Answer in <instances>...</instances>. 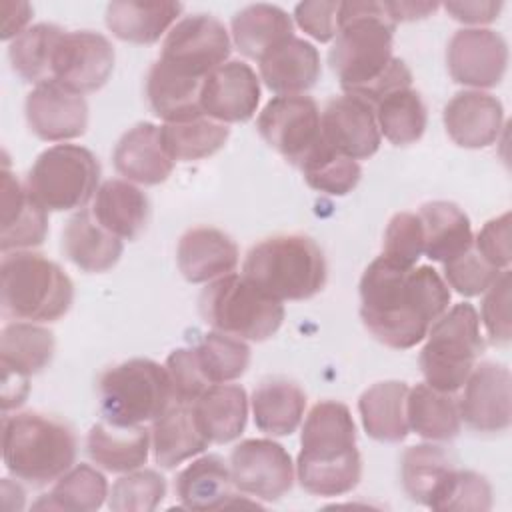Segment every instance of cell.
I'll return each mask as SVG.
<instances>
[{
	"label": "cell",
	"mask_w": 512,
	"mask_h": 512,
	"mask_svg": "<svg viewBox=\"0 0 512 512\" xmlns=\"http://www.w3.org/2000/svg\"><path fill=\"white\" fill-rule=\"evenodd\" d=\"M176 262L178 270L188 282H212L236 270L238 246L226 232L218 228L196 226L180 236Z\"/></svg>",
	"instance_id": "603a6c76"
},
{
	"label": "cell",
	"mask_w": 512,
	"mask_h": 512,
	"mask_svg": "<svg viewBox=\"0 0 512 512\" xmlns=\"http://www.w3.org/2000/svg\"><path fill=\"white\" fill-rule=\"evenodd\" d=\"M166 496V480L156 470H130L108 492V508L114 512H152Z\"/></svg>",
	"instance_id": "7dc6e473"
},
{
	"label": "cell",
	"mask_w": 512,
	"mask_h": 512,
	"mask_svg": "<svg viewBox=\"0 0 512 512\" xmlns=\"http://www.w3.org/2000/svg\"><path fill=\"white\" fill-rule=\"evenodd\" d=\"M290 36H294L292 18L274 4H250L232 18V40L236 48L246 58L258 62Z\"/></svg>",
	"instance_id": "e575fe53"
},
{
	"label": "cell",
	"mask_w": 512,
	"mask_h": 512,
	"mask_svg": "<svg viewBox=\"0 0 512 512\" xmlns=\"http://www.w3.org/2000/svg\"><path fill=\"white\" fill-rule=\"evenodd\" d=\"M258 102V76L240 60H228L212 70L200 88L202 114L222 124L250 120L256 114Z\"/></svg>",
	"instance_id": "ac0fdd59"
},
{
	"label": "cell",
	"mask_w": 512,
	"mask_h": 512,
	"mask_svg": "<svg viewBox=\"0 0 512 512\" xmlns=\"http://www.w3.org/2000/svg\"><path fill=\"white\" fill-rule=\"evenodd\" d=\"M0 12H2V40H10V38H18L26 28V24L32 18V6L28 2H10L4 0L0 4Z\"/></svg>",
	"instance_id": "9f6ffc18"
},
{
	"label": "cell",
	"mask_w": 512,
	"mask_h": 512,
	"mask_svg": "<svg viewBox=\"0 0 512 512\" xmlns=\"http://www.w3.org/2000/svg\"><path fill=\"white\" fill-rule=\"evenodd\" d=\"M200 368L210 384H226L240 378L250 364V346L224 332H208L194 348Z\"/></svg>",
	"instance_id": "f6af8a7d"
},
{
	"label": "cell",
	"mask_w": 512,
	"mask_h": 512,
	"mask_svg": "<svg viewBox=\"0 0 512 512\" xmlns=\"http://www.w3.org/2000/svg\"><path fill=\"white\" fill-rule=\"evenodd\" d=\"M114 68V48L92 30L64 32L52 58V82L76 94L100 90Z\"/></svg>",
	"instance_id": "5bb4252c"
},
{
	"label": "cell",
	"mask_w": 512,
	"mask_h": 512,
	"mask_svg": "<svg viewBox=\"0 0 512 512\" xmlns=\"http://www.w3.org/2000/svg\"><path fill=\"white\" fill-rule=\"evenodd\" d=\"M424 232V254L446 264L474 246L472 226L466 212L448 200L426 202L418 210Z\"/></svg>",
	"instance_id": "f546056e"
},
{
	"label": "cell",
	"mask_w": 512,
	"mask_h": 512,
	"mask_svg": "<svg viewBox=\"0 0 512 512\" xmlns=\"http://www.w3.org/2000/svg\"><path fill=\"white\" fill-rule=\"evenodd\" d=\"M200 316L218 332L262 342L278 332L284 306L248 282L242 274H226L208 282L198 298Z\"/></svg>",
	"instance_id": "9c48e42d"
},
{
	"label": "cell",
	"mask_w": 512,
	"mask_h": 512,
	"mask_svg": "<svg viewBox=\"0 0 512 512\" xmlns=\"http://www.w3.org/2000/svg\"><path fill=\"white\" fill-rule=\"evenodd\" d=\"M298 168L310 188L330 196H346L358 186L362 176L360 164L330 148L322 136Z\"/></svg>",
	"instance_id": "7bdbcfd3"
},
{
	"label": "cell",
	"mask_w": 512,
	"mask_h": 512,
	"mask_svg": "<svg viewBox=\"0 0 512 512\" xmlns=\"http://www.w3.org/2000/svg\"><path fill=\"white\" fill-rule=\"evenodd\" d=\"M428 508L444 512H488L492 508V488L484 476L472 470L452 468Z\"/></svg>",
	"instance_id": "bcb514c9"
},
{
	"label": "cell",
	"mask_w": 512,
	"mask_h": 512,
	"mask_svg": "<svg viewBox=\"0 0 512 512\" xmlns=\"http://www.w3.org/2000/svg\"><path fill=\"white\" fill-rule=\"evenodd\" d=\"M446 66L462 86L494 88L508 68V44L490 28H462L448 42Z\"/></svg>",
	"instance_id": "9a60e30c"
},
{
	"label": "cell",
	"mask_w": 512,
	"mask_h": 512,
	"mask_svg": "<svg viewBox=\"0 0 512 512\" xmlns=\"http://www.w3.org/2000/svg\"><path fill=\"white\" fill-rule=\"evenodd\" d=\"M112 160L120 176L144 186L164 182L174 168V160L164 148L160 126L152 122H138L126 130L114 146Z\"/></svg>",
	"instance_id": "7402d4cb"
},
{
	"label": "cell",
	"mask_w": 512,
	"mask_h": 512,
	"mask_svg": "<svg viewBox=\"0 0 512 512\" xmlns=\"http://www.w3.org/2000/svg\"><path fill=\"white\" fill-rule=\"evenodd\" d=\"M384 10L388 12L390 20L396 22H410V20H420L438 10V2H382Z\"/></svg>",
	"instance_id": "6f0895ef"
},
{
	"label": "cell",
	"mask_w": 512,
	"mask_h": 512,
	"mask_svg": "<svg viewBox=\"0 0 512 512\" xmlns=\"http://www.w3.org/2000/svg\"><path fill=\"white\" fill-rule=\"evenodd\" d=\"M320 136L330 148L356 162L370 158L380 148L374 106L350 94L332 98L320 114Z\"/></svg>",
	"instance_id": "e0dca14e"
},
{
	"label": "cell",
	"mask_w": 512,
	"mask_h": 512,
	"mask_svg": "<svg viewBox=\"0 0 512 512\" xmlns=\"http://www.w3.org/2000/svg\"><path fill=\"white\" fill-rule=\"evenodd\" d=\"M174 492L184 508L220 510L242 504L234 492L230 466L218 454H206L178 472Z\"/></svg>",
	"instance_id": "d4e9b609"
},
{
	"label": "cell",
	"mask_w": 512,
	"mask_h": 512,
	"mask_svg": "<svg viewBox=\"0 0 512 512\" xmlns=\"http://www.w3.org/2000/svg\"><path fill=\"white\" fill-rule=\"evenodd\" d=\"M162 142L174 162L202 160L224 148L230 128L208 116L160 126Z\"/></svg>",
	"instance_id": "f35d334b"
},
{
	"label": "cell",
	"mask_w": 512,
	"mask_h": 512,
	"mask_svg": "<svg viewBox=\"0 0 512 512\" xmlns=\"http://www.w3.org/2000/svg\"><path fill=\"white\" fill-rule=\"evenodd\" d=\"M152 454L162 468H174L188 458L202 454L210 440L202 432L192 404L174 402L152 422Z\"/></svg>",
	"instance_id": "484cf974"
},
{
	"label": "cell",
	"mask_w": 512,
	"mask_h": 512,
	"mask_svg": "<svg viewBox=\"0 0 512 512\" xmlns=\"http://www.w3.org/2000/svg\"><path fill=\"white\" fill-rule=\"evenodd\" d=\"M100 414L114 426L154 422L174 404V388L166 366L150 358H130L98 378Z\"/></svg>",
	"instance_id": "52a82bcc"
},
{
	"label": "cell",
	"mask_w": 512,
	"mask_h": 512,
	"mask_svg": "<svg viewBox=\"0 0 512 512\" xmlns=\"http://www.w3.org/2000/svg\"><path fill=\"white\" fill-rule=\"evenodd\" d=\"M122 240L98 224L92 212H76L62 230L64 256L84 272H106L122 256Z\"/></svg>",
	"instance_id": "4316f807"
},
{
	"label": "cell",
	"mask_w": 512,
	"mask_h": 512,
	"mask_svg": "<svg viewBox=\"0 0 512 512\" xmlns=\"http://www.w3.org/2000/svg\"><path fill=\"white\" fill-rule=\"evenodd\" d=\"M28 394V378L14 374L10 370H2V410L18 408Z\"/></svg>",
	"instance_id": "680465c9"
},
{
	"label": "cell",
	"mask_w": 512,
	"mask_h": 512,
	"mask_svg": "<svg viewBox=\"0 0 512 512\" xmlns=\"http://www.w3.org/2000/svg\"><path fill=\"white\" fill-rule=\"evenodd\" d=\"M480 316L468 302L454 304L432 322L420 350V370L428 386L454 394L460 390L484 352Z\"/></svg>",
	"instance_id": "ba28073f"
},
{
	"label": "cell",
	"mask_w": 512,
	"mask_h": 512,
	"mask_svg": "<svg viewBox=\"0 0 512 512\" xmlns=\"http://www.w3.org/2000/svg\"><path fill=\"white\" fill-rule=\"evenodd\" d=\"M202 432L210 442L226 444L236 440L248 418V396L238 384H212L192 404Z\"/></svg>",
	"instance_id": "d6a6232c"
},
{
	"label": "cell",
	"mask_w": 512,
	"mask_h": 512,
	"mask_svg": "<svg viewBox=\"0 0 512 512\" xmlns=\"http://www.w3.org/2000/svg\"><path fill=\"white\" fill-rule=\"evenodd\" d=\"M74 430L40 412H20L2 420V456L6 470L34 486L58 480L76 460Z\"/></svg>",
	"instance_id": "5b68a950"
},
{
	"label": "cell",
	"mask_w": 512,
	"mask_h": 512,
	"mask_svg": "<svg viewBox=\"0 0 512 512\" xmlns=\"http://www.w3.org/2000/svg\"><path fill=\"white\" fill-rule=\"evenodd\" d=\"M74 284L44 254L32 250L6 252L0 264V302L8 318L24 322H56L72 306Z\"/></svg>",
	"instance_id": "8992f818"
},
{
	"label": "cell",
	"mask_w": 512,
	"mask_h": 512,
	"mask_svg": "<svg viewBox=\"0 0 512 512\" xmlns=\"http://www.w3.org/2000/svg\"><path fill=\"white\" fill-rule=\"evenodd\" d=\"M424 254V232L418 214L398 212L384 230L382 254L400 268H414Z\"/></svg>",
	"instance_id": "c3c4849f"
},
{
	"label": "cell",
	"mask_w": 512,
	"mask_h": 512,
	"mask_svg": "<svg viewBox=\"0 0 512 512\" xmlns=\"http://www.w3.org/2000/svg\"><path fill=\"white\" fill-rule=\"evenodd\" d=\"M166 370L174 388V402L194 404L198 396L212 386L198 362L194 348H176L166 358Z\"/></svg>",
	"instance_id": "816d5d0a"
},
{
	"label": "cell",
	"mask_w": 512,
	"mask_h": 512,
	"mask_svg": "<svg viewBox=\"0 0 512 512\" xmlns=\"http://www.w3.org/2000/svg\"><path fill=\"white\" fill-rule=\"evenodd\" d=\"M54 356V334L36 322H12L0 334L2 370L24 378L42 372Z\"/></svg>",
	"instance_id": "74e56055"
},
{
	"label": "cell",
	"mask_w": 512,
	"mask_h": 512,
	"mask_svg": "<svg viewBox=\"0 0 512 512\" xmlns=\"http://www.w3.org/2000/svg\"><path fill=\"white\" fill-rule=\"evenodd\" d=\"M474 250L494 268L506 270L512 260V250H510V212H504L492 220H488L476 240H474Z\"/></svg>",
	"instance_id": "db71d44e"
},
{
	"label": "cell",
	"mask_w": 512,
	"mask_h": 512,
	"mask_svg": "<svg viewBox=\"0 0 512 512\" xmlns=\"http://www.w3.org/2000/svg\"><path fill=\"white\" fill-rule=\"evenodd\" d=\"M230 36L224 24L210 14L180 18L162 42L160 62L170 70L200 80L228 62Z\"/></svg>",
	"instance_id": "8fae6325"
},
{
	"label": "cell",
	"mask_w": 512,
	"mask_h": 512,
	"mask_svg": "<svg viewBox=\"0 0 512 512\" xmlns=\"http://www.w3.org/2000/svg\"><path fill=\"white\" fill-rule=\"evenodd\" d=\"M502 2L494 0H472V2H446L444 10L458 22L464 24H488L494 22L502 10Z\"/></svg>",
	"instance_id": "11a10c76"
},
{
	"label": "cell",
	"mask_w": 512,
	"mask_h": 512,
	"mask_svg": "<svg viewBox=\"0 0 512 512\" xmlns=\"http://www.w3.org/2000/svg\"><path fill=\"white\" fill-rule=\"evenodd\" d=\"M30 130L46 142H66L82 136L88 128V104L84 96L56 82L34 86L24 102Z\"/></svg>",
	"instance_id": "d6986e66"
},
{
	"label": "cell",
	"mask_w": 512,
	"mask_h": 512,
	"mask_svg": "<svg viewBox=\"0 0 512 512\" xmlns=\"http://www.w3.org/2000/svg\"><path fill=\"white\" fill-rule=\"evenodd\" d=\"M408 428L432 442H446L460 432V410L456 398L434 390L426 382L408 390L406 398Z\"/></svg>",
	"instance_id": "8d00e7d4"
},
{
	"label": "cell",
	"mask_w": 512,
	"mask_h": 512,
	"mask_svg": "<svg viewBox=\"0 0 512 512\" xmlns=\"http://www.w3.org/2000/svg\"><path fill=\"white\" fill-rule=\"evenodd\" d=\"M452 470L448 454L434 444H416L402 454L400 476L410 500L430 506L434 494Z\"/></svg>",
	"instance_id": "ee69618b"
},
{
	"label": "cell",
	"mask_w": 512,
	"mask_h": 512,
	"mask_svg": "<svg viewBox=\"0 0 512 512\" xmlns=\"http://www.w3.org/2000/svg\"><path fill=\"white\" fill-rule=\"evenodd\" d=\"M408 386L398 380L376 382L358 400V412L366 434L378 442H402L410 428L406 420Z\"/></svg>",
	"instance_id": "1f68e13d"
},
{
	"label": "cell",
	"mask_w": 512,
	"mask_h": 512,
	"mask_svg": "<svg viewBox=\"0 0 512 512\" xmlns=\"http://www.w3.org/2000/svg\"><path fill=\"white\" fill-rule=\"evenodd\" d=\"M444 278L450 288H454L462 296H478L488 290V286L498 278L502 270L488 264L474 246L460 254L458 258L442 264Z\"/></svg>",
	"instance_id": "681fc988"
},
{
	"label": "cell",
	"mask_w": 512,
	"mask_h": 512,
	"mask_svg": "<svg viewBox=\"0 0 512 512\" xmlns=\"http://www.w3.org/2000/svg\"><path fill=\"white\" fill-rule=\"evenodd\" d=\"M260 76L278 96H294L310 90L320 78V54L314 44L290 36L260 58Z\"/></svg>",
	"instance_id": "cb8c5ba5"
},
{
	"label": "cell",
	"mask_w": 512,
	"mask_h": 512,
	"mask_svg": "<svg viewBox=\"0 0 512 512\" xmlns=\"http://www.w3.org/2000/svg\"><path fill=\"white\" fill-rule=\"evenodd\" d=\"M234 488L258 500H280L294 484V464L288 450L268 438H248L230 454Z\"/></svg>",
	"instance_id": "4fadbf2b"
},
{
	"label": "cell",
	"mask_w": 512,
	"mask_h": 512,
	"mask_svg": "<svg viewBox=\"0 0 512 512\" xmlns=\"http://www.w3.org/2000/svg\"><path fill=\"white\" fill-rule=\"evenodd\" d=\"M296 476L314 496H342L358 486L362 458L346 404L324 400L310 408L302 426Z\"/></svg>",
	"instance_id": "3957f363"
},
{
	"label": "cell",
	"mask_w": 512,
	"mask_h": 512,
	"mask_svg": "<svg viewBox=\"0 0 512 512\" xmlns=\"http://www.w3.org/2000/svg\"><path fill=\"white\" fill-rule=\"evenodd\" d=\"M294 20L300 30L318 42H330L340 26V2L306 0L296 4Z\"/></svg>",
	"instance_id": "f5cc1de1"
},
{
	"label": "cell",
	"mask_w": 512,
	"mask_h": 512,
	"mask_svg": "<svg viewBox=\"0 0 512 512\" xmlns=\"http://www.w3.org/2000/svg\"><path fill=\"white\" fill-rule=\"evenodd\" d=\"M458 400L460 420L476 432H504L512 422V376L504 364L480 362L472 368Z\"/></svg>",
	"instance_id": "2e32d148"
},
{
	"label": "cell",
	"mask_w": 512,
	"mask_h": 512,
	"mask_svg": "<svg viewBox=\"0 0 512 512\" xmlns=\"http://www.w3.org/2000/svg\"><path fill=\"white\" fill-rule=\"evenodd\" d=\"M152 448L150 432L144 426H114L96 422L86 436V452L92 462L108 472L126 474L142 468Z\"/></svg>",
	"instance_id": "f1b7e54d"
},
{
	"label": "cell",
	"mask_w": 512,
	"mask_h": 512,
	"mask_svg": "<svg viewBox=\"0 0 512 512\" xmlns=\"http://www.w3.org/2000/svg\"><path fill=\"white\" fill-rule=\"evenodd\" d=\"M48 234V210L42 208L10 170L0 178V248L2 252L40 246Z\"/></svg>",
	"instance_id": "ffe728a7"
},
{
	"label": "cell",
	"mask_w": 512,
	"mask_h": 512,
	"mask_svg": "<svg viewBox=\"0 0 512 512\" xmlns=\"http://www.w3.org/2000/svg\"><path fill=\"white\" fill-rule=\"evenodd\" d=\"M504 124L502 102L482 90H462L444 106V128L462 148L492 146Z\"/></svg>",
	"instance_id": "44dd1931"
},
{
	"label": "cell",
	"mask_w": 512,
	"mask_h": 512,
	"mask_svg": "<svg viewBox=\"0 0 512 512\" xmlns=\"http://www.w3.org/2000/svg\"><path fill=\"white\" fill-rule=\"evenodd\" d=\"M92 214L100 226L120 240H136L146 228L150 206L146 194L128 180H106L92 204Z\"/></svg>",
	"instance_id": "4dcf8cb0"
},
{
	"label": "cell",
	"mask_w": 512,
	"mask_h": 512,
	"mask_svg": "<svg viewBox=\"0 0 512 512\" xmlns=\"http://www.w3.org/2000/svg\"><path fill=\"white\" fill-rule=\"evenodd\" d=\"M242 276L274 300H306L324 288L328 268L312 238L278 234L248 250Z\"/></svg>",
	"instance_id": "277c9868"
},
{
	"label": "cell",
	"mask_w": 512,
	"mask_h": 512,
	"mask_svg": "<svg viewBox=\"0 0 512 512\" xmlns=\"http://www.w3.org/2000/svg\"><path fill=\"white\" fill-rule=\"evenodd\" d=\"M108 492V482L102 472L90 464H76L56 480L54 488L40 498L34 508L92 512L104 504Z\"/></svg>",
	"instance_id": "ab89813d"
},
{
	"label": "cell",
	"mask_w": 512,
	"mask_h": 512,
	"mask_svg": "<svg viewBox=\"0 0 512 512\" xmlns=\"http://www.w3.org/2000/svg\"><path fill=\"white\" fill-rule=\"evenodd\" d=\"M256 128L270 148L300 166L320 140V110L304 94L274 96L258 114Z\"/></svg>",
	"instance_id": "7c38bea8"
},
{
	"label": "cell",
	"mask_w": 512,
	"mask_h": 512,
	"mask_svg": "<svg viewBox=\"0 0 512 512\" xmlns=\"http://www.w3.org/2000/svg\"><path fill=\"white\" fill-rule=\"evenodd\" d=\"M254 424L268 436L292 434L306 410V394L302 388L284 378L264 380L250 398Z\"/></svg>",
	"instance_id": "836d02e7"
},
{
	"label": "cell",
	"mask_w": 512,
	"mask_h": 512,
	"mask_svg": "<svg viewBox=\"0 0 512 512\" xmlns=\"http://www.w3.org/2000/svg\"><path fill=\"white\" fill-rule=\"evenodd\" d=\"M64 30L56 24H36L10 42L8 58L12 70L26 82H52V58Z\"/></svg>",
	"instance_id": "b9f144b4"
},
{
	"label": "cell",
	"mask_w": 512,
	"mask_h": 512,
	"mask_svg": "<svg viewBox=\"0 0 512 512\" xmlns=\"http://www.w3.org/2000/svg\"><path fill=\"white\" fill-rule=\"evenodd\" d=\"M376 124L380 134L394 146H408L422 138L428 122L426 106L412 88H400L386 94L376 106Z\"/></svg>",
	"instance_id": "60d3db41"
},
{
	"label": "cell",
	"mask_w": 512,
	"mask_h": 512,
	"mask_svg": "<svg viewBox=\"0 0 512 512\" xmlns=\"http://www.w3.org/2000/svg\"><path fill=\"white\" fill-rule=\"evenodd\" d=\"M394 28L382 2H340L328 64L346 94L376 106L386 94L410 88V68L392 56Z\"/></svg>",
	"instance_id": "7a4b0ae2"
},
{
	"label": "cell",
	"mask_w": 512,
	"mask_h": 512,
	"mask_svg": "<svg viewBox=\"0 0 512 512\" xmlns=\"http://www.w3.org/2000/svg\"><path fill=\"white\" fill-rule=\"evenodd\" d=\"M360 318L384 346L408 350L450 304V288L432 266L400 268L384 256L374 258L360 278Z\"/></svg>",
	"instance_id": "6da1fadb"
},
{
	"label": "cell",
	"mask_w": 512,
	"mask_h": 512,
	"mask_svg": "<svg viewBox=\"0 0 512 512\" xmlns=\"http://www.w3.org/2000/svg\"><path fill=\"white\" fill-rule=\"evenodd\" d=\"M202 82L182 76L156 60L146 76V98L152 112L166 124L204 116L200 110Z\"/></svg>",
	"instance_id": "d590c367"
},
{
	"label": "cell",
	"mask_w": 512,
	"mask_h": 512,
	"mask_svg": "<svg viewBox=\"0 0 512 512\" xmlns=\"http://www.w3.org/2000/svg\"><path fill=\"white\" fill-rule=\"evenodd\" d=\"M182 8L180 2L170 0H116L106 6L104 20L108 30L124 42L154 44L174 26Z\"/></svg>",
	"instance_id": "83f0119b"
},
{
	"label": "cell",
	"mask_w": 512,
	"mask_h": 512,
	"mask_svg": "<svg viewBox=\"0 0 512 512\" xmlns=\"http://www.w3.org/2000/svg\"><path fill=\"white\" fill-rule=\"evenodd\" d=\"M100 164L96 156L78 144H56L34 160L26 176V188L48 212L84 208L98 192Z\"/></svg>",
	"instance_id": "30bf717a"
},
{
	"label": "cell",
	"mask_w": 512,
	"mask_h": 512,
	"mask_svg": "<svg viewBox=\"0 0 512 512\" xmlns=\"http://www.w3.org/2000/svg\"><path fill=\"white\" fill-rule=\"evenodd\" d=\"M510 270H502L498 278L488 286L482 298V322L492 342L508 344L512 338V320H510Z\"/></svg>",
	"instance_id": "f907efd6"
}]
</instances>
